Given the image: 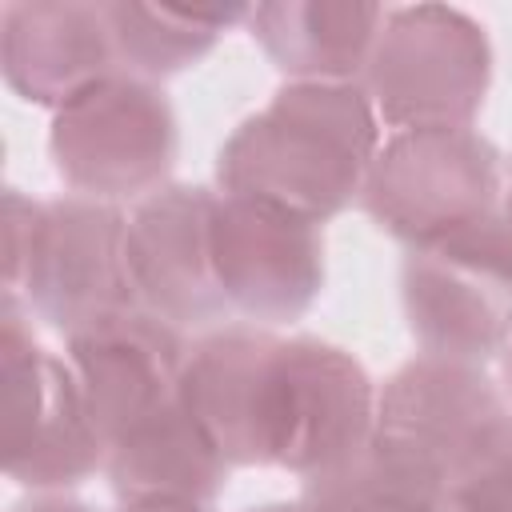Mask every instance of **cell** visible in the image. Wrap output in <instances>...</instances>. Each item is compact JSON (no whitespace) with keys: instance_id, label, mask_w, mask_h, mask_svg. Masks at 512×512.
I'll list each match as a JSON object with an SVG mask.
<instances>
[{"instance_id":"cell-21","label":"cell","mask_w":512,"mask_h":512,"mask_svg":"<svg viewBox=\"0 0 512 512\" xmlns=\"http://www.w3.org/2000/svg\"><path fill=\"white\" fill-rule=\"evenodd\" d=\"M248 512H316L304 496L300 500H276V504H260V508H248Z\"/></svg>"},{"instance_id":"cell-3","label":"cell","mask_w":512,"mask_h":512,"mask_svg":"<svg viewBox=\"0 0 512 512\" xmlns=\"http://www.w3.org/2000/svg\"><path fill=\"white\" fill-rule=\"evenodd\" d=\"M4 296H16L56 332L72 336L112 312L136 308L128 276V216L84 196L28 200L4 192Z\"/></svg>"},{"instance_id":"cell-12","label":"cell","mask_w":512,"mask_h":512,"mask_svg":"<svg viewBox=\"0 0 512 512\" xmlns=\"http://www.w3.org/2000/svg\"><path fill=\"white\" fill-rule=\"evenodd\" d=\"M212 188L164 184L128 216V276L140 308L176 328L232 324L212 268Z\"/></svg>"},{"instance_id":"cell-16","label":"cell","mask_w":512,"mask_h":512,"mask_svg":"<svg viewBox=\"0 0 512 512\" xmlns=\"http://www.w3.org/2000/svg\"><path fill=\"white\" fill-rule=\"evenodd\" d=\"M124 76L160 80L208 56L220 32L248 20V8H180V4H104Z\"/></svg>"},{"instance_id":"cell-6","label":"cell","mask_w":512,"mask_h":512,"mask_svg":"<svg viewBox=\"0 0 512 512\" xmlns=\"http://www.w3.org/2000/svg\"><path fill=\"white\" fill-rule=\"evenodd\" d=\"M492 80V48L456 8H392L364 68V92L388 132L468 128Z\"/></svg>"},{"instance_id":"cell-22","label":"cell","mask_w":512,"mask_h":512,"mask_svg":"<svg viewBox=\"0 0 512 512\" xmlns=\"http://www.w3.org/2000/svg\"><path fill=\"white\" fill-rule=\"evenodd\" d=\"M500 368H504V396H508V408H512V332L500 348Z\"/></svg>"},{"instance_id":"cell-20","label":"cell","mask_w":512,"mask_h":512,"mask_svg":"<svg viewBox=\"0 0 512 512\" xmlns=\"http://www.w3.org/2000/svg\"><path fill=\"white\" fill-rule=\"evenodd\" d=\"M12 512H96V508H88V504H80V500H68V496H52V492H44V496H36V500L16 504Z\"/></svg>"},{"instance_id":"cell-8","label":"cell","mask_w":512,"mask_h":512,"mask_svg":"<svg viewBox=\"0 0 512 512\" xmlns=\"http://www.w3.org/2000/svg\"><path fill=\"white\" fill-rule=\"evenodd\" d=\"M176 112L152 80L108 76L56 108L48 152L72 196L120 204L164 188L176 164Z\"/></svg>"},{"instance_id":"cell-4","label":"cell","mask_w":512,"mask_h":512,"mask_svg":"<svg viewBox=\"0 0 512 512\" xmlns=\"http://www.w3.org/2000/svg\"><path fill=\"white\" fill-rule=\"evenodd\" d=\"M500 148L468 128L388 132L360 192V208L408 248H428L500 212Z\"/></svg>"},{"instance_id":"cell-13","label":"cell","mask_w":512,"mask_h":512,"mask_svg":"<svg viewBox=\"0 0 512 512\" xmlns=\"http://www.w3.org/2000/svg\"><path fill=\"white\" fill-rule=\"evenodd\" d=\"M0 64L8 88L44 108H64L120 72L104 4H8L0 12Z\"/></svg>"},{"instance_id":"cell-5","label":"cell","mask_w":512,"mask_h":512,"mask_svg":"<svg viewBox=\"0 0 512 512\" xmlns=\"http://www.w3.org/2000/svg\"><path fill=\"white\" fill-rule=\"evenodd\" d=\"M508 424V396L480 364L420 352L384 380L368 448L440 496Z\"/></svg>"},{"instance_id":"cell-2","label":"cell","mask_w":512,"mask_h":512,"mask_svg":"<svg viewBox=\"0 0 512 512\" xmlns=\"http://www.w3.org/2000/svg\"><path fill=\"white\" fill-rule=\"evenodd\" d=\"M380 144L364 84L292 80L224 140L216 184L224 196L324 224L360 200Z\"/></svg>"},{"instance_id":"cell-9","label":"cell","mask_w":512,"mask_h":512,"mask_svg":"<svg viewBox=\"0 0 512 512\" xmlns=\"http://www.w3.org/2000/svg\"><path fill=\"white\" fill-rule=\"evenodd\" d=\"M400 296L428 356L480 368L496 360L512 332V232L504 216L412 248L400 268Z\"/></svg>"},{"instance_id":"cell-17","label":"cell","mask_w":512,"mask_h":512,"mask_svg":"<svg viewBox=\"0 0 512 512\" xmlns=\"http://www.w3.org/2000/svg\"><path fill=\"white\" fill-rule=\"evenodd\" d=\"M316 512H440V496L420 480L404 476L372 448L344 468L304 480L300 492Z\"/></svg>"},{"instance_id":"cell-14","label":"cell","mask_w":512,"mask_h":512,"mask_svg":"<svg viewBox=\"0 0 512 512\" xmlns=\"http://www.w3.org/2000/svg\"><path fill=\"white\" fill-rule=\"evenodd\" d=\"M228 460L208 440V432L192 420L184 400L168 404L160 416L128 432L108 448V484L128 500H204L228 484Z\"/></svg>"},{"instance_id":"cell-23","label":"cell","mask_w":512,"mask_h":512,"mask_svg":"<svg viewBox=\"0 0 512 512\" xmlns=\"http://www.w3.org/2000/svg\"><path fill=\"white\" fill-rule=\"evenodd\" d=\"M500 216H504V224H508V232H512V164H508V176H504V200H500Z\"/></svg>"},{"instance_id":"cell-1","label":"cell","mask_w":512,"mask_h":512,"mask_svg":"<svg viewBox=\"0 0 512 512\" xmlns=\"http://www.w3.org/2000/svg\"><path fill=\"white\" fill-rule=\"evenodd\" d=\"M376 396L352 352L240 320L200 332L180 380L184 408L232 468L272 464L300 480L372 444Z\"/></svg>"},{"instance_id":"cell-10","label":"cell","mask_w":512,"mask_h":512,"mask_svg":"<svg viewBox=\"0 0 512 512\" xmlns=\"http://www.w3.org/2000/svg\"><path fill=\"white\" fill-rule=\"evenodd\" d=\"M212 268L228 316L256 328L288 324L324 288V232L304 216L220 192L212 212Z\"/></svg>"},{"instance_id":"cell-7","label":"cell","mask_w":512,"mask_h":512,"mask_svg":"<svg viewBox=\"0 0 512 512\" xmlns=\"http://www.w3.org/2000/svg\"><path fill=\"white\" fill-rule=\"evenodd\" d=\"M4 360V472L8 480L56 492L88 480L108 464V444L92 424L72 364L48 352L16 296L0 308Z\"/></svg>"},{"instance_id":"cell-11","label":"cell","mask_w":512,"mask_h":512,"mask_svg":"<svg viewBox=\"0 0 512 512\" xmlns=\"http://www.w3.org/2000/svg\"><path fill=\"white\" fill-rule=\"evenodd\" d=\"M188 352V332L140 304L68 336L64 360L108 448L180 400Z\"/></svg>"},{"instance_id":"cell-18","label":"cell","mask_w":512,"mask_h":512,"mask_svg":"<svg viewBox=\"0 0 512 512\" xmlns=\"http://www.w3.org/2000/svg\"><path fill=\"white\" fill-rule=\"evenodd\" d=\"M440 512H512V424L444 484Z\"/></svg>"},{"instance_id":"cell-15","label":"cell","mask_w":512,"mask_h":512,"mask_svg":"<svg viewBox=\"0 0 512 512\" xmlns=\"http://www.w3.org/2000/svg\"><path fill=\"white\" fill-rule=\"evenodd\" d=\"M388 8L380 4H260L248 8L252 36L292 80L356 84L368 68Z\"/></svg>"},{"instance_id":"cell-19","label":"cell","mask_w":512,"mask_h":512,"mask_svg":"<svg viewBox=\"0 0 512 512\" xmlns=\"http://www.w3.org/2000/svg\"><path fill=\"white\" fill-rule=\"evenodd\" d=\"M120 512H216L204 500H128Z\"/></svg>"}]
</instances>
